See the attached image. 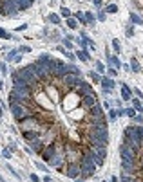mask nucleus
Returning a JSON list of instances; mask_svg holds the SVG:
<instances>
[{
	"label": "nucleus",
	"instance_id": "nucleus-1",
	"mask_svg": "<svg viewBox=\"0 0 143 182\" xmlns=\"http://www.w3.org/2000/svg\"><path fill=\"white\" fill-rule=\"evenodd\" d=\"M11 96L16 99V103H27L33 99V89L31 87H13L11 89Z\"/></svg>",
	"mask_w": 143,
	"mask_h": 182
},
{
	"label": "nucleus",
	"instance_id": "nucleus-2",
	"mask_svg": "<svg viewBox=\"0 0 143 182\" xmlns=\"http://www.w3.org/2000/svg\"><path fill=\"white\" fill-rule=\"evenodd\" d=\"M11 114H13V117L20 123V121H24L25 117H29V115H33V112H31V108L29 106H25L24 103H13L11 106Z\"/></svg>",
	"mask_w": 143,
	"mask_h": 182
},
{
	"label": "nucleus",
	"instance_id": "nucleus-3",
	"mask_svg": "<svg viewBox=\"0 0 143 182\" xmlns=\"http://www.w3.org/2000/svg\"><path fill=\"white\" fill-rule=\"evenodd\" d=\"M80 168H81V177H85V178L93 177V175L96 173V164H94L91 159H87V157H81Z\"/></svg>",
	"mask_w": 143,
	"mask_h": 182
},
{
	"label": "nucleus",
	"instance_id": "nucleus-4",
	"mask_svg": "<svg viewBox=\"0 0 143 182\" xmlns=\"http://www.w3.org/2000/svg\"><path fill=\"white\" fill-rule=\"evenodd\" d=\"M18 13H20V9H18V6H16L15 0H6V2L2 4V15H6V16H15Z\"/></svg>",
	"mask_w": 143,
	"mask_h": 182
},
{
	"label": "nucleus",
	"instance_id": "nucleus-5",
	"mask_svg": "<svg viewBox=\"0 0 143 182\" xmlns=\"http://www.w3.org/2000/svg\"><path fill=\"white\" fill-rule=\"evenodd\" d=\"M65 175H67L69 178H78V177H81V168H80V162H67Z\"/></svg>",
	"mask_w": 143,
	"mask_h": 182
},
{
	"label": "nucleus",
	"instance_id": "nucleus-6",
	"mask_svg": "<svg viewBox=\"0 0 143 182\" xmlns=\"http://www.w3.org/2000/svg\"><path fill=\"white\" fill-rule=\"evenodd\" d=\"M96 103H98L96 96H80V106L84 110H91Z\"/></svg>",
	"mask_w": 143,
	"mask_h": 182
},
{
	"label": "nucleus",
	"instance_id": "nucleus-7",
	"mask_svg": "<svg viewBox=\"0 0 143 182\" xmlns=\"http://www.w3.org/2000/svg\"><path fill=\"white\" fill-rule=\"evenodd\" d=\"M49 164L53 166V168H56V169H62L64 168V164H67V159H65V152L64 153H56L53 159L49 160Z\"/></svg>",
	"mask_w": 143,
	"mask_h": 182
},
{
	"label": "nucleus",
	"instance_id": "nucleus-8",
	"mask_svg": "<svg viewBox=\"0 0 143 182\" xmlns=\"http://www.w3.org/2000/svg\"><path fill=\"white\" fill-rule=\"evenodd\" d=\"M120 155H121V160H132V159H136V152L130 146H127V144H121L120 146Z\"/></svg>",
	"mask_w": 143,
	"mask_h": 182
},
{
	"label": "nucleus",
	"instance_id": "nucleus-9",
	"mask_svg": "<svg viewBox=\"0 0 143 182\" xmlns=\"http://www.w3.org/2000/svg\"><path fill=\"white\" fill-rule=\"evenodd\" d=\"M56 153H58V152H56V146H55V144H49V146H45V148H44V152L40 153V155H42V160L49 162V160L53 159Z\"/></svg>",
	"mask_w": 143,
	"mask_h": 182
},
{
	"label": "nucleus",
	"instance_id": "nucleus-10",
	"mask_svg": "<svg viewBox=\"0 0 143 182\" xmlns=\"http://www.w3.org/2000/svg\"><path fill=\"white\" fill-rule=\"evenodd\" d=\"M27 146H29V148H31V150H33V152H35V153H38V155H40V153H42V152H44V148H45V144H44V141H42V135H40L38 139H35V141H31V143H27Z\"/></svg>",
	"mask_w": 143,
	"mask_h": 182
},
{
	"label": "nucleus",
	"instance_id": "nucleus-11",
	"mask_svg": "<svg viewBox=\"0 0 143 182\" xmlns=\"http://www.w3.org/2000/svg\"><path fill=\"white\" fill-rule=\"evenodd\" d=\"M100 85H101V89H114L116 87V81L112 78H109V76H101Z\"/></svg>",
	"mask_w": 143,
	"mask_h": 182
},
{
	"label": "nucleus",
	"instance_id": "nucleus-12",
	"mask_svg": "<svg viewBox=\"0 0 143 182\" xmlns=\"http://www.w3.org/2000/svg\"><path fill=\"white\" fill-rule=\"evenodd\" d=\"M121 99L123 101H130L132 99V90L129 89L127 83H121Z\"/></svg>",
	"mask_w": 143,
	"mask_h": 182
},
{
	"label": "nucleus",
	"instance_id": "nucleus-13",
	"mask_svg": "<svg viewBox=\"0 0 143 182\" xmlns=\"http://www.w3.org/2000/svg\"><path fill=\"white\" fill-rule=\"evenodd\" d=\"M74 54H76V58L81 60V61H89V60H91V54H89L87 49H76Z\"/></svg>",
	"mask_w": 143,
	"mask_h": 182
},
{
	"label": "nucleus",
	"instance_id": "nucleus-14",
	"mask_svg": "<svg viewBox=\"0 0 143 182\" xmlns=\"http://www.w3.org/2000/svg\"><path fill=\"white\" fill-rule=\"evenodd\" d=\"M15 2H16V6H18L20 11H25V9H29V7L35 4V0H15Z\"/></svg>",
	"mask_w": 143,
	"mask_h": 182
},
{
	"label": "nucleus",
	"instance_id": "nucleus-15",
	"mask_svg": "<svg viewBox=\"0 0 143 182\" xmlns=\"http://www.w3.org/2000/svg\"><path fill=\"white\" fill-rule=\"evenodd\" d=\"M89 115H96V117H103V106H101L100 103H96L93 108L89 110Z\"/></svg>",
	"mask_w": 143,
	"mask_h": 182
},
{
	"label": "nucleus",
	"instance_id": "nucleus-16",
	"mask_svg": "<svg viewBox=\"0 0 143 182\" xmlns=\"http://www.w3.org/2000/svg\"><path fill=\"white\" fill-rule=\"evenodd\" d=\"M42 134H38V132H22V137L25 139V143H31L35 141V139H38Z\"/></svg>",
	"mask_w": 143,
	"mask_h": 182
},
{
	"label": "nucleus",
	"instance_id": "nucleus-17",
	"mask_svg": "<svg viewBox=\"0 0 143 182\" xmlns=\"http://www.w3.org/2000/svg\"><path fill=\"white\" fill-rule=\"evenodd\" d=\"M107 61H109V67H114V69H120L121 65H123V63H121V61H120V58H118L116 54H114V56H112V54H110V58H109Z\"/></svg>",
	"mask_w": 143,
	"mask_h": 182
},
{
	"label": "nucleus",
	"instance_id": "nucleus-18",
	"mask_svg": "<svg viewBox=\"0 0 143 182\" xmlns=\"http://www.w3.org/2000/svg\"><path fill=\"white\" fill-rule=\"evenodd\" d=\"M69 74H74V76H81V72L80 69L74 65V63H69Z\"/></svg>",
	"mask_w": 143,
	"mask_h": 182
},
{
	"label": "nucleus",
	"instance_id": "nucleus-19",
	"mask_svg": "<svg viewBox=\"0 0 143 182\" xmlns=\"http://www.w3.org/2000/svg\"><path fill=\"white\" fill-rule=\"evenodd\" d=\"M16 56H18V51H16V49H13V51H9V52H7V54H6V61H13V60H15Z\"/></svg>",
	"mask_w": 143,
	"mask_h": 182
},
{
	"label": "nucleus",
	"instance_id": "nucleus-20",
	"mask_svg": "<svg viewBox=\"0 0 143 182\" xmlns=\"http://www.w3.org/2000/svg\"><path fill=\"white\" fill-rule=\"evenodd\" d=\"M0 38H2V40H15V36H11V34H9L6 29H2V27H0Z\"/></svg>",
	"mask_w": 143,
	"mask_h": 182
},
{
	"label": "nucleus",
	"instance_id": "nucleus-21",
	"mask_svg": "<svg viewBox=\"0 0 143 182\" xmlns=\"http://www.w3.org/2000/svg\"><path fill=\"white\" fill-rule=\"evenodd\" d=\"M85 18H87V24H89V25H94V24H96V16H94L93 13L87 11V13H85Z\"/></svg>",
	"mask_w": 143,
	"mask_h": 182
},
{
	"label": "nucleus",
	"instance_id": "nucleus-22",
	"mask_svg": "<svg viewBox=\"0 0 143 182\" xmlns=\"http://www.w3.org/2000/svg\"><path fill=\"white\" fill-rule=\"evenodd\" d=\"M130 69L134 70V72H139V70H141V67H139V63H138L136 58H132V60H130Z\"/></svg>",
	"mask_w": 143,
	"mask_h": 182
},
{
	"label": "nucleus",
	"instance_id": "nucleus-23",
	"mask_svg": "<svg viewBox=\"0 0 143 182\" xmlns=\"http://www.w3.org/2000/svg\"><path fill=\"white\" fill-rule=\"evenodd\" d=\"M130 18H132V22L138 24V25H141V24H143V18H141L138 13H130Z\"/></svg>",
	"mask_w": 143,
	"mask_h": 182
},
{
	"label": "nucleus",
	"instance_id": "nucleus-24",
	"mask_svg": "<svg viewBox=\"0 0 143 182\" xmlns=\"http://www.w3.org/2000/svg\"><path fill=\"white\" fill-rule=\"evenodd\" d=\"M103 11H105L107 15H109V13H116V11H118V6H116L114 2H112V4H109V6H107V7L103 9Z\"/></svg>",
	"mask_w": 143,
	"mask_h": 182
},
{
	"label": "nucleus",
	"instance_id": "nucleus-25",
	"mask_svg": "<svg viewBox=\"0 0 143 182\" xmlns=\"http://www.w3.org/2000/svg\"><path fill=\"white\" fill-rule=\"evenodd\" d=\"M130 101H132V105H134L136 112H143V103H141L139 99H130Z\"/></svg>",
	"mask_w": 143,
	"mask_h": 182
},
{
	"label": "nucleus",
	"instance_id": "nucleus-26",
	"mask_svg": "<svg viewBox=\"0 0 143 182\" xmlns=\"http://www.w3.org/2000/svg\"><path fill=\"white\" fill-rule=\"evenodd\" d=\"M67 27H69V29H76V27H78V22H76L73 16L67 18Z\"/></svg>",
	"mask_w": 143,
	"mask_h": 182
},
{
	"label": "nucleus",
	"instance_id": "nucleus-27",
	"mask_svg": "<svg viewBox=\"0 0 143 182\" xmlns=\"http://www.w3.org/2000/svg\"><path fill=\"white\" fill-rule=\"evenodd\" d=\"M96 70H98L100 74H103V76H105V72H107V67H105V65H103L101 61H96Z\"/></svg>",
	"mask_w": 143,
	"mask_h": 182
},
{
	"label": "nucleus",
	"instance_id": "nucleus-28",
	"mask_svg": "<svg viewBox=\"0 0 143 182\" xmlns=\"http://www.w3.org/2000/svg\"><path fill=\"white\" fill-rule=\"evenodd\" d=\"M74 18H78V20H80V24H84V25L87 24V18H85V13H81V11H78V13L74 15Z\"/></svg>",
	"mask_w": 143,
	"mask_h": 182
},
{
	"label": "nucleus",
	"instance_id": "nucleus-29",
	"mask_svg": "<svg viewBox=\"0 0 143 182\" xmlns=\"http://www.w3.org/2000/svg\"><path fill=\"white\" fill-rule=\"evenodd\" d=\"M49 22H51V24H56V25H58L60 22H62V20H60V15H55V13H53V15H49Z\"/></svg>",
	"mask_w": 143,
	"mask_h": 182
},
{
	"label": "nucleus",
	"instance_id": "nucleus-30",
	"mask_svg": "<svg viewBox=\"0 0 143 182\" xmlns=\"http://www.w3.org/2000/svg\"><path fill=\"white\" fill-rule=\"evenodd\" d=\"M89 78H93V81H94V83H100V81H101L100 72H89Z\"/></svg>",
	"mask_w": 143,
	"mask_h": 182
},
{
	"label": "nucleus",
	"instance_id": "nucleus-31",
	"mask_svg": "<svg viewBox=\"0 0 143 182\" xmlns=\"http://www.w3.org/2000/svg\"><path fill=\"white\" fill-rule=\"evenodd\" d=\"M105 76H109V78H116V76H118V70L112 69V67H109L107 72H105Z\"/></svg>",
	"mask_w": 143,
	"mask_h": 182
},
{
	"label": "nucleus",
	"instance_id": "nucleus-32",
	"mask_svg": "<svg viewBox=\"0 0 143 182\" xmlns=\"http://www.w3.org/2000/svg\"><path fill=\"white\" fill-rule=\"evenodd\" d=\"M116 119H118V112L114 108H110L109 110V121H116Z\"/></svg>",
	"mask_w": 143,
	"mask_h": 182
},
{
	"label": "nucleus",
	"instance_id": "nucleus-33",
	"mask_svg": "<svg viewBox=\"0 0 143 182\" xmlns=\"http://www.w3.org/2000/svg\"><path fill=\"white\" fill-rule=\"evenodd\" d=\"M125 115H127V117H132V119H134V117L138 115V114H136V108H127V110H125Z\"/></svg>",
	"mask_w": 143,
	"mask_h": 182
},
{
	"label": "nucleus",
	"instance_id": "nucleus-34",
	"mask_svg": "<svg viewBox=\"0 0 143 182\" xmlns=\"http://www.w3.org/2000/svg\"><path fill=\"white\" fill-rule=\"evenodd\" d=\"M2 157H4V159H11V157H13V152H11L9 148H6L4 152H2Z\"/></svg>",
	"mask_w": 143,
	"mask_h": 182
},
{
	"label": "nucleus",
	"instance_id": "nucleus-35",
	"mask_svg": "<svg viewBox=\"0 0 143 182\" xmlns=\"http://www.w3.org/2000/svg\"><path fill=\"white\" fill-rule=\"evenodd\" d=\"M36 164V168L40 169V171H44V173H47V171H49V168L45 166V164H42V162H35Z\"/></svg>",
	"mask_w": 143,
	"mask_h": 182
},
{
	"label": "nucleus",
	"instance_id": "nucleus-36",
	"mask_svg": "<svg viewBox=\"0 0 143 182\" xmlns=\"http://www.w3.org/2000/svg\"><path fill=\"white\" fill-rule=\"evenodd\" d=\"M112 49H114V52H120L121 49H120V41L114 38V40H112Z\"/></svg>",
	"mask_w": 143,
	"mask_h": 182
},
{
	"label": "nucleus",
	"instance_id": "nucleus-37",
	"mask_svg": "<svg viewBox=\"0 0 143 182\" xmlns=\"http://www.w3.org/2000/svg\"><path fill=\"white\" fill-rule=\"evenodd\" d=\"M18 52H22V54H25V52H31V47H29V45H22V47H18Z\"/></svg>",
	"mask_w": 143,
	"mask_h": 182
},
{
	"label": "nucleus",
	"instance_id": "nucleus-38",
	"mask_svg": "<svg viewBox=\"0 0 143 182\" xmlns=\"http://www.w3.org/2000/svg\"><path fill=\"white\" fill-rule=\"evenodd\" d=\"M105 16H107V13H105V11H101V13H98L96 20H100V22H105Z\"/></svg>",
	"mask_w": 143,
	"mask_h": 182
},
{
	"label": "nucleus",
	"instance_id": "nucleus-39",
	"mask_svg": "<svg viewBox=\"0 0 143 182\" xmlns=\"http://www.w3.org/2000/svg\"><path fill=\"white\" fill-rule=\"evenodd\" d=\"M64 47H65V49H74V47H73V44H71V40H69V38H65V40H64Z\"/></svg>",
	"mask_w": 143,
	"mask_h": 182
},
{
	"label": "nucleus",
	"instance_id": "nucleus-40",
	"mask_svg": "<svg viewBox=\"0 0 143 182\" xmlns=\"http://www.w3.org/2000/svg\"><path fill=\"white\" fill-rule=\"evenodd\" d=\"M7 169H9V171H11V173H13V177H15V178H20L18 171H15V169H13V166H9V164H7Z\"/></svg>",
	"mask_w": 143,
	"mask_h": 182
},
{
	"label": "nucleus",
	"instance_id": "nucleus-41",
	"mask_svg": "<svg viewBox=\"0 0 143 182\" xmlns=\"http://www.w3.org/2000/svg\"><path fill=\"white\" fill-rule=\"evenodd\" d=\"M62 16H65V18H69V16H71V11H69L67 7H62Z\"/></svg>",
	"mask_w": 143,
	"mask_h": 182
},
{
	"label": "nucleus",
	"instance_id": "nucleus-42",
	"mask_svg": "<svg viewBox=\"0 0 143 182\" xmlns=\"http://www.w3.org/2000/svg\"><path fill=\"white\" fill-rule=\"evenodd\" d=\"M29 178H31V182H40V178H38L36 173H29Z\"/></svg>",
	"mask_w": 143,
	"mask_h": 182
},
{
	"label": "nucleus",
	"instance_id": "nucleus-43",
	"mask_svg": "<svg viewBox=\"0 0 143 182\" xmlns=\"http://www.w3.org/2000/svg\"><path fill=\"white\" fill-rule=\"evenodd\" d=\"M134 123L136 124H143V115H136L134 117Z\"/></svg>",
	"mask_w": 143,
	"mask_h": 182
},
{
	"label": "nucleus",
	"instance_id": "nucleus-44",
	"mask_svg": "<svg viewBox=\"0 0 143 182\" xmlns=\"http://www.w3.org/2000/svg\"><path fill=\"white\" fill-rule=\"evenodd\" d=\"M93 4H94V6H96L98 9H100L101 6H103V0H93Z\"/></svg>",
	"mask_w": 143,
	"mask_h": 182
},
{
	"label": "nucleus",
	"instance_id": "nucleus-45",
	"mask_svg": "<svg viewBox=\"0 0 143 182\" xmlns=\"http://www.w3.org/2000/svg\"><path fill=\"white\" fill-rule=\"evenodd\" d=\"M127 36H134V29L132 27H127Z\"/></svg>",
	"mask_w": 143,
	"mask_h": 182
},
{
	"label": "nucleus",
	"instance_id": "nucleus-46",
	"mask_svg": "<svg viewBox=\"0 0 143 182\" xmlns=\"http://www.w3.org/2000/svg\"><path fill=\"white\" fill-rule=\"evenodd\" d=\"M132 92H136V96H138V98H143V92H141L139 89H134V90H132Z\"/></svg>",
	"mask_w": 143,
	"mask_h": 182
},
{
	"label": "nucleus",
	"instance_id": "nucleus-47",
	"mask_svg": "<svg viewBox=\"0 0 143 182\" xmlns=\"http://www.w3.org/2000/svg\"><path fill=\"white\" fill-rule=\"evenodd\" d=\"M0 69H2V72H6L7 70V65H6V63H0Z\"/></svg>",
	"mask_w": 143,
	"mask_h": 182
},
{
	"label": "nucleus",
	"instance_id": "nucleus-48",
	"mask_svg": "<svg viewBox=\"0 0 143 182\" xmlns=\"http://www.w3.org/2000/svg\"><path fill=\"white\" fill-rule=\"evenodd\" d=\"M116 112H118V115H125V110H123V108H118Z\"/></svg>",
	"mask_w": 143,
	"mask_h": 182
},
{
	"label": "nucleus",
	"instance_id": "nucleus-49",
	"mask_svg": "<svg viewBox=\"0 0 143 182\" xmlns=\"http://www.w3.org/2000/svg\"><path fill=\"white\" fill-rule=\"evenodd\" d=\"M44 182H53V178H51L49 175H45V177H44Z\"/></svg>",
	"mask_w": 143,
	"mask_h": 182
},
{
	"label": "nucleus",
	"instance_id": "nucleus-50",
	"mask_svg": "<svg viewBox=\"0 0 143 182\" xmlns=\"http://www.w3.org/2000/svg\"><path fill=\"white\" fill-rule=\"evenodd\" d=\"M25 29H27V25H25V24H22V25L18 27V31H25Z\"/></svg>",
	"mask_w": 143,
	"mask_h": 182
},
{
	"label": "nucleus",
	"instance_id": "nucleus-51",
	"mask_svg": "<svg viewBox=\"0 0 143 182\" xmlns=\"http://www.w3.org/2000/svg\"><path fill=\"white\" fill-rule=\"evenodd\" d=\"M20 61H22V56H20V54H18V56L15 58V63H20Z\"/></svg>",
	"mask_w": 143,
	"mask_h": 182
},
{
	"label": "nucleus",
	"instance_id": "nucleus-52",
	"mask_svg": "<svg viewBox=\"0 0 143 182\" xmlns=\"http://www.w3.org/2000/svg\"><path fill=\"white\" fill-rule=\"evenodd\" d=\"M110 182H120V180H118V177H114V175H112V177H110Z\"/></svg>",
	"mask_w": 143,
	"mask_h": 182
},
{
	"label": "nucleus",
	"instance_id": "nucleus-53",
	"mask_svg": "<svg viewBox=\"0 0 143 182\" xmlns=\"http://www.w3.org/2000/svg\"><path fill=\"white\" fill-rule=\"evenodd\" d=\"M74 182H85V180H84V178H80V177H78V178H74Z\"/></svg>",
	"mask_w": 143,
	"mask_h": 182
},
{
	"label": "nucleus",
	"instance_id": "nucleus-54",
	"mask_svg": "<svg viewBox=\"0 0 143 182\" xmlns=\"http://www.w3.org/2000/svg\"><path fill=\"white\" fill-rule=\"evenodd\" d=\"M2 4H4V2H2V0H0V15H2Z\"/></svg>",
	"mask_w": 143,
	"mask_h": 182
},
{
	"label": "nucleus",
	"instance_id": "nucleus-55",
	"mask_svg": "<svg viewBox=\"0 0 143 182\" xmlns=\"http://www.w3.org/2000/svg\"><path fill=\"white\" fill-rule=\"evenodd\" d=\"M2 87H4V83H2V79H0V90H2Z\"/></svg>",
	"mask_w": 143,
	"mask_h": 182
},
{
	"label": "nucleus",
	"instance_id": "nucleus-56",
	"mask_svg": "<svg viewBox=\"0 0 143 182\" xmlns=\"http://www.w3.org/2000/svg\"><path fill=\"white\" fill-rule=\"evenodd\" d=\"M0 182H6V180H4V178H2V177H0Z\"/></svg>",
	"mask_w": 143,
	"mask_h": 182
}]
</instances>
